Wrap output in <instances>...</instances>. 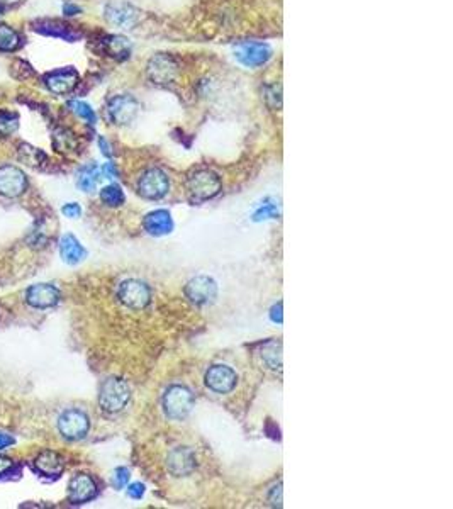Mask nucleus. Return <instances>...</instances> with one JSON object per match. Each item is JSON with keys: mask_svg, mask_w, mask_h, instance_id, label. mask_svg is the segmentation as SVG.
<instances>
[{"mask_svg": "<svg viewBox=\"0 0 453 509\" xmlns=\"http://www.w3.org/2000/svg\"><path fill=\"white\" fill-rule=\"evenodd\" d=\"M188 194L195 202H204V200L212 199L219 194L221 180L211 170H197L192 173L187 180Z\"/></svg>", "mask_w": 453, "mask_h": 509, "instance_id": "obj_3", "label": "nucleus"}, {"mask_svg": "<svg viewBox=\"0 0 453 509\" xmlns=\"http://www.w3.org/2000/svg\"><path fill=\"white\" fill-rule=\"evenodd\" d=\"M117 299L123 306L129 307V309H144L151 301V290L144 282L141 280L129 279L124 280L117 289Z\"/></svg>", "mask_w": 453, "mask_h": 509, "instance_id": "obj_4", "label": "nucleus"}, {"mask_svg": "<svg viewBox=\"0 0 453 509\" xmlns=\"http://www.w3.org/2000/svg\"><path fill=\"white\" fill-rule=\"evenodd\" d=\"M98 146H101V149H102V153H104V155L105 156H112V152H110V146H109V143H107V141H105V138H98Z\"/></svg>", "mask_w": 453, "mask_h": 509, "instance_id": "obj_41", "label": "nucleus"}, {"mask_svg": "<svg viewBox=\"0 0 453 509\" xmlns=\"http://www.w3.org/2000/svg\"><path fill=\"white\" fill-rule=\"evenodd\" d=\"M270 316H272V319H274L275 323H279V325H281V323H282V302H279L277 306L272 309Z\"/></svg>", "mask_w": 453, "mask_h": 509, "instance_id": "obj_39", "label": "nucleus"}, {"mask_svg": "<svg viewBox=\"0 0 453 509\" xmlns=\"http://www.w3.org/2000/svg\"><path fill=\"white\" fill-rule=\"evenodd\" d=\"M279 216V209L274 202H265L262 207L258 209L253 214V221H262V219H274Z\"/></svg>", "mask_w": 453, "mask_h": 509, "instance_id": "obj_31", "label": "nucleus"}, {"mask_svg": "<svg viewBox=\"0 0 453 509\" xmlns=\"http://www.w3.org/2000/svg\"><path fill=\"white\" fill-rule=\"evenodd\" d=\"M138 114V101L133 96H116L107 102V117L112 124L126 126Z\"/></svg>", "mask_w": 453, "mask_h": 509, "instance_id": "obj_8", "label": "nucleus"}, {"mask_svg": "<svg viewBox=\"0 0 453 509\" xmlns=\"http://www.w3.org/2000/svg\"><path fill=\"white\" fill-rule=\"evenodd\" d=\"M19 116L10 110H0V138H9L17 131Z\"/></svg>", "mask_w": 453, "mask_h": 509, "instance_id": "obj_27", "label": "nucleus"}, {"mask_svg": "<svg viewBox=\"0 0 453 509\" xmlns=\"http://www.w3.org/2000/svg\"><path fill=\"white\" fill-rule=\"evenodd\" d=\"M90 429L89 416L80 409H66L58 418V431L65 440L77 441L87 436Z\"/></svg>", "mask_w": 453, "mask_h": 509, "instance_id": "obj_5", "label": "nucleus"}, {"mask_svg": "<svg viewBox=\"0 0 453 509\" xmlns=\"http://www.w3.org/2000/svg\"><path fill=\"white\" fill-rule=\"evenodd\" d=\"M263 365L270 370H281L282 369V345L277 341H270L267 345H263L262 353Z\"/></svg>", "mask_w": 453, "mask_h": 509, "instance_id": "obj_24", "label": "nucleus"}, {"mask_svg": "<svg viewBox=\"0 0 453 509\" xmlns=\"http://www.w3.org/2000/svg\"><path fill=\"white\" fill-rule=\"evenodd\" d=\"M61 212L65 218L70 219H78L82 216V207L78 206L77 202H68L61 207Z\"/></svg>", "mask_w": 453, "mask_h": 509, "instance_id": "obj_33", "label": "nucleus"}, {"mask_svg": "<svg viewBox=\"0 0 453 509\" xmlns=\"http://www.w3.org/2000/svg\"><path fill=\"white\" fill-rule=\"evenodd\" d=\"M129 477H131V473H129L128 469L117 467L116 471H114V475H112L114 487H116V489L126 487V485H128V482H129Z\"/></svg>", "mask_w": 453, "mask_h": 509, "instance_id": "obj_32", "label": "nucleus"}, {"mask_svg": "<svg viewBox=\"0 0 453 509\" xmlns=\"http://www.w3.org/2000/svg\"><path fill=\"white\" fill-rule=\"evenodd\" d=\"M194 408V394L185 385H170L163 396V411L170 420L180 421Z\"/></svg>", "mask_w": 453, "mask_h": 509, "instance_id": "obj_2", "label": "nucleus"}, {"mask_svg": "<svg viewBox=\"0 0 453 509\" xmlns=\"http://www.w3.org/2000/svg\"><path fill=\"white\" fill-rule=\"evenodd\" d=\"M60 255L65 263L77 265V263H80L85 258L87 251L73 235H65L60 239Z\"/></svg>", "mask_w": 453, "mask_h": 509, "instance_id": "obj_21", "label": "nucleus"}, {"mask_svg": "<svg viewBox=\"0 0 453 509\" xmlns=\"http://www.w3.org/2000/svg\"><path fill=\"white\" fill-rule=\"evenodd\" d=\"M53 145L58 152H70V149L75 148V136L66 129H60L53 136Z\"/></svg>", "mask_w": 453, "mask_h": 509, "instance_id": "obj_30", "label": "nucleus"}, {"mask_svg": "<svg viewBox=\"0 0 453 509\" xmlns=\"http://www.w3.org/2000/svg\"><path fill=\"white\" fill-rule=\"evenodd\" d=\"M185 297L195 306H207L212 304L218 297V283L211 277L200 275V277L192 279L185 286Z\"/></svg>", "mask_w": 453, "mask_h": 509, "instance_id": "obj_7", "label": "nucleus"}, {"mask_svg": "<svg viewBox=\"0 0 453 509\" xmlns=\"http://www.w3.org/2000/svg\"><path fill=\"white\" fill-rule=\"evenodd\" d=\"M26 302L34 309H48L60 302V290L51 283H36L26 290Z\"/></svg>", "mask_w": 453, "mask_h": 509, "instance_id": "obj_13", "label": "nucleus"}, {"mask_svg": "<svg viewBox=\"0 0 453 509\" xmlns=\"http://www.w3.org/2000/svg\"><path fill=\"white\" fill-rule=\"evenodd\" d=\"M19 158L22 161H26L27 165H31V167H39V165H43V161H46V155L41 149L34 148V146L27 143H22L19 146Z\"/></svg>", "mask_w": 453, "mask_h": 509, "instance_id": "obj_26", "label": "nucleus"}, {"mask_svg": "<svg viewBox=\"0 0 453 509\" xmlns=\"http://www.w3.org/2000/svg\"><path fill=\"white\" fill-rule=\"evenodd\" d=\"M13 467H14V462L10 460L9 457H0V475L6 472H9Z\"/></svg>", "mask_w": 453, "mask_h": 509, "instance_id": "obj_37", "label": "nucleus"}, {"mask_svg": "<svg viewBox=\"0 0 453 509\" xmlns=\"http://www.w3.org/2000/svg\"><path fill=\"white\" fill-rule=\"evenodd\" d=\"M144 494V485L141 482H135L128 487V496L133 497V499H141Z\"/></svg>", "mask_w": 453, "mask_h": 509, "instance_id": "obj_34", "label": "nucleus"}, {"mask_svg": "<svg viewBox=\"0 0 453 509\" xmlns=\"http://www.w3.org/2000/svg\"><path fill=\"white\" fill-rule=\"evenodd\" d=\"M105 19L110 24L123 27V29H131L140 21V13L129 3H109L105 7Z\"/></svg>", "mask_w": 453, "mask_h": 509, "instance_id": "obj_17", "label": "nucleus"}, {"mask_svg": "<svg viewBox=\"0 0 453 509\" xmlns=\"http://www.w3.org/2000/svg\"><path fill=\"white\" fill-rule=\"evenodd\" d=\"M14 438L10 435H7V433L0 431V450H6L7 447H10V445H14Z\"/></svg>", "mask_w": 453, "mask_h": 509, "instance_id": "obj_38", "label": "nucleus"}, {"mask_svg": "<svg viewBox=\"0 0 453 509\" xmlns=\"http://www.w3.org/2000/svg\"><path fill=\"white\" fill-rule=\"evenodd\" d=\"M238 376L231 367L212 365L206 372V385L216 394H228L236 388Z\"/></svg>", "mask_w": 453, "mask_h": 509, "instance_id": "obj_10", "label": "nucleus"}, {"mask_svg": "<svg viewBox=\"0 0 453 509\" xmlns=\"http://www.w3.org/2000/svg\"><path fill=\"white\" fill-rule=\"evenodd\" d=\"M235 57L242 65L248 66V68H255V66L269 61L272 51L265 43H242V45L236 46Z\"/></svg>", "mask_w": 453, "mask_h": 509, "instance_id": "obj_11", "label": "nucleus"}, {"mask_svg": "<svg viewBox=\"0 0 453 509\" xmlns=\"http://www.w3.org/2000/svg\"><path fill=\"white\" fill-rule=\"evenodd\" d=\"M45 85L48 87L50 92L57 96H68L78 85V73L73 68H63L51 72L45 77Z\"/></svg>", "mask_w": 453, "mask_h": 509, "instance_id": "obj_15", "label": "nucleus"}, {"mask_svg": "<svg viewBox=\"0 0 453 509\" xmlns=\"http://www.w3.org/2000/svg\"><path fill=\"white\" fill-rule=\"evenodd\" d=\"M63 13L66 15H77L80 14V7L73 6V3H65V6H63Z\"/></svg>", "mask_w": 453, "mask_h": 509, "instance_id": "obj_40", "label": "nucleus"}, {"mask_svg": "<svg viewBox=\"0 0 453 509\" xmlns=\"http://www.w3.org/2000/svg\"><path fill=\"white\" fill-rule=\"evenodd\" d=\"M21 45L22 39L17 31L6 24L0 26V51H15L21 48Z\"/></svg>", "mask_w": 453, "mask_h": 509, "instance_id": "obj_25", "label": "nucleus"}, {"mask_svg": "<svg viewBox=\"0 0 453 509\" xmlns=\"http://www.w3.org/2000/svg\"><path fill=\"white\" fill-rule=\"evenodd\" d=\"M168 191H170V182H168L167 173L160 168L147 170L138 182L140 196L149 200L161 199L168 194Z\"/></svg>", "mask_w": 453, "mask_h": 509, "instance_id": "obj_6", "label": "nucleus"}, {"mask_svg": "<svg viewBox=\"0 0 453 509\" xmlns=\"http://www.w3.org/2000/svg\"><path fill=\"white\" fill-rule=\"evenodd\" d=\"M102 172L97 165H87L78 172L77 177V185L78 189H82L84 192H94L96 191L98 180L102 179Z\"/></svg>", "mask_w": 453, "mask_h": 509, "instance_id": "obj_23", "label": "nucleus"}, {"mask_svg": "<svg viewBox=\"0 0 453 509\" xmlns=\"http://www.w3.org/2000/svg\"><path fill=\"white\" fill-rule=\"evenodd\" d=\"M104 48L109 57L116 60H126L131 53V43L124 36H107L104 39Z\"/></svg>", "mask_w": 453, "mask_h": 509, "instance_id": "obj_22", "label": "nucleus"}, {"mask_svg": "<svg viewBox=\"0 0 453 509\" xmlns=\"http://www.w3.org/2000/svg\"><path fill=\"white\" fill-rule=\"evenodd\" d=\"M167 467L172 475L185 477L191 475L195 469V455L191 448L177 447L168 453Z\"/></svg>", "mask_w": 453, "mask_h": 509, "instance_id": "obj_16", "label": "nucleus"}, {"mask_svg": "<svg viewBox=\"0 0 453 509\" xmlns=\"http://www.w3.org/2000/svg\"><path fill=\"white\" fill-rule=\"evenodd\" d=\"M129 399H131V389L123 378L110 377L102 382L98 390V404L105 413H121L128 406Z\"/></svg>", "mask_w": 453, "mask_h": 509, "instance_id": "obj_1", "label": "nucleus"}, {"mask_svg": "<svg viewBox=\"0 0 453 509\" xmlns=\"http://www.w3.org/2000/svg\"><path fill=\"white\" fill-rule=\"evenodd\" d=\"M68 108H70V110H73V112L77 114L78 117H82V119L89 122V124H96V122H97L96 112H94V109L90 108L87 102L72 101V102H68Z\"/></svg>", "mask_w": 453, "mask_h": 509, "instance_id": "obj_29", "label": "nucleus"}, {"mask_svg": "<svg viewBox=\"0 0 453 509\" xmlns=\"http://www.w3.org/2000/svg\"><path fill=\"white\" fill-rule=\"evenodd\" d=\"M101 172L104 173V177H107V179H117V168L114 163H105Z\"/></svg>", "mask_w": 453, "mask_h": 509, "instance_id": "obj_36", "label": "nucleus"}, {"mask_svg": "<svg viewBox=\"0 0 453 509\" xmlns=\"http://www.w3.org/2000/svg\"><path fill=\"white\" fill-rule=\"evenodd\" d=\"M101 200L109 207H119L124 204V192L121 191L119 185H107L101 191Z\"/></svg>", "mask_w": 453, "mask_h": 509, "instance_id": "obj_28", "label": "nucleus"}, {"mask_svg": "<svg viewBox=\"0 0 453 509\" xmlns=\"http://www.w3.org/2000/svg\"><path fill=\"white\" fill-rule=\"evenodd\" d=\"M148 77L153 84L167 85L177 77V63L168 54H156L148 63Z\"/></svg>", "mask_w": 453, "mask_h": 509, "instance_id": "obj_12", "label": "nucleus"}, {"mask_svg": "<svg viewBox=\"0 0 453 509\" xmlns=\"http://www.w3.org/2000/svg\"><path fill=\"white\" fill-rule=\"evenodd\" d=\"M34 31L45 34V36L61 38L65 41H77V39H80V33H77L72 26L63 24L60 21H38L34 22Z\"/></svg>", "mask_w": 453, "mask_h": 509, "instance_id": "obj_19", "label": "nucleus"}, {"mask_svg": "<svg viewBox=\"0 0 453 509\" xmlns=\"http://www.w3.org/2000/svg\"><path fill=\"white\" fill-rule=\"evenodd\" d=\"M2 14H3V3L0 2V15H2Z\"/></svg>", "mask_w": 453, "mask_h": 509, "instance_id": "obj_42", "label": "nucleus"}, {"mask_svg": "<svg viewBox=\"0 0 453 509\" xmlns=\"http://www.w3.org/2000/svg\"><path fill=\"white\" fill-rule=\"evenodd\" d=\"M34 469L39 475L50 477V479H54V477L61 475L63 469H65V462L60 457V453L51 452V450H45L36 457L34 460Z\"/></svg>", "mask_w": 453, "mask_h": 509, "instance_id": "obj_18", "label": "nucleus"}, {"mask_svg": "<svg viewBox=\"0 0 453 509\" xmlns=\"http://www.w3.org/2000/svg\"><path fill=\"white\" fill-rule=\"evenodd\" d=\"M144 230L153 236H165L173 230V221L170 212L165 209L153 211L144 218Z\"/></svg>", "mask_w": 453, "mask_h": 509, "instance_id": "obj_20", "label": "nucleus"}, {"mask_svg": "<svg viewBox=\"0 0 453 509\" xmlns=\"http://www.w3.org/2000/svg\"><path fill=\"white\" fill-rule=\"evenodd\" d=\"M27 189V177L21 168L14 165H6L0 167V196L14 197L22 196Z\"/></svg>", "mask_w": 453, "mask_h": 509, "instance_id": "obj_9", "label": "nucleus"}, {"mask_svg": "<svg viewBox=\"0 0 453 509\" xmlns=\"http://www.w3.org/2000/svg\"><path fill=\"white\" fill-rule=\"evenodd\" d=\"M97 496V484L87 473H77L68 484V499L73 504H84Z\"/></svg>", "mask_w": 453, "mask_h": 509, "instance_id": "obj_14", "label": "nucleus"}, {"mask_svg": "<svg viewBox=\"0 0 453 509\" xmlns=\"http://www.w3.org/2000/svg\"><path fill=\"white\" fill-rule=\"evenodd\" d=\"M270 503L274 504V506H282V485H275L274 489H272V496H270Z\"/></svg>", "mask_w": 453, "mask_h": 509, "instance_id": "obj_35", "label": "nucleus"}]
</instances>
